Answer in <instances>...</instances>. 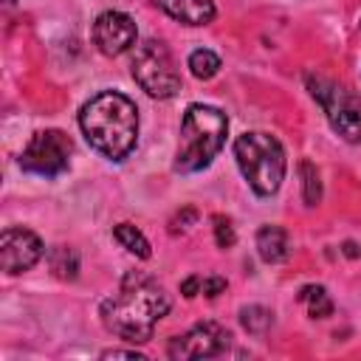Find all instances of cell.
Masks as SVG:
<instances>
[{
	"label": "cell",
	"mask_w": 361,
	"mask_h": 361,
	"mask_svg": "<svg viewBox=\"0 0 361 361\" xmlns=\"http://www.w3.org/2000/svg\"><path fill=\"white\" fill-rule=\"evenodd\" d=\"M234 158L257 195H274L285 178V149L271 133H243L234 141Z\"/></svg>",
	"instance_id": "cell-4"
},
{
	"label": "cell",
	"mask_w": 361,
	"mask_h": 361,
	"mask_svg": "<svg viewBox=\"0 0 361 361\" xmlns=\"http://www.w3.org/2000/svg\"><path fill=\"white\" fill-rule=\"evenodd\" d=\"M3 3H6V6H11V3H14V0H3Z\"/></svg>",
	"instance_id": "cell-24"
},
{
	"label": "cell",
	"mask_w": 361,
	"mask_h": 361,
	"mask_svg": "<svg viewBox=\"0 0 361 361\" xmlns=\"http://www.w3.org/2000/svg\"><path fill=\"white\" fill-rule=\"evenodd\" d=\"M223 290H226V279H220V276H209V279H203L200 293H206V296H217V293H223Z\"/></svg>",
	"instance_id": "cell-20"
},
{
	"label": "cell",
	"mask_w": 361,
	"mask_h": 361,
	"mask_svg": "<svg viewBox=\"0 0 361 361\" xmlns=\"http://www.w3.org/2000/svg\"><path fill=\"white\" fill-rule=\"evenodd\" d=\"M344 254H347V257H355V254H358V251H355V243H344Z\"/></svg>",
	"instance_id": "cell-23"
},
{
	"label": "cell",
	"mask_w": 361,
	"mask_h": 361,
	"mask_svg": "<svg viewBox=\"0 0 361 361\" xmlns=\"http://www.w3.org/2000/svg\"><path fill=\"white\" fill-rule=\"evenodd\" d=\"M102 358H135V361H138V358H144V355L135 353V350H104Z\"/></svg>",
	"instance_id": "cell-22"
},
{
	"label": "cell",
	"mask_w": 361,
	"mask_h": 361,
	"mask_svg": "<svg viewBox=\"0 0 361 361\" xmlns=\"http://www.w3.org/2000/svg\"><path fill=\"white\" fill-rule=\"evenodd\" d=\"M228 118L217 107L209 104H189L180 124V144L175 155L178 172H197L212 164V158L226 144Z\"/></svg>",
	"instance_id": "cell-3"
},
{
	"label": "cell",
	"mask_w": 361,
	"mask_h": 361,
	"mask_svg": "<svg viewBox=\"0 0 361 361\" xmlns=\"http://www.w3.org/2000/svg\"><path fill=\"white\" fill-rule=\"evenodd\" d=\"M299 175H302V197L307 206H316L322 200V180H319V169L310 161L299 164Z\"/></svg>",
	"instance_id": "cell-17"
},
{
	"label": "cell",
	"mask_w": 361,
	"mask_h": 361,
	"mask_svg": "<svg viewBox=\"0 0 361 361\" xmlns=\"http://www.w3.org/2000/svg\"><path fill=\"white\" fill-rule=\"evenodd\" d=\"M79 127L96 152L110 161H121L138 141V110L124 93L104 90L82 104Z\"/></svg>",
	"instance_id": "cell-2"
},
{
	"label": "cell",
	"mask_w": 361,
	"mask_h": 361,
	"mask_svg": "<svg viewBox=\"0 0 361 361\" xmlns=\"http://www.w3.org/2000/svg\"><path fill=\"white\" fill-rule=\"evenodd\" d=\"M152 3L183 25H206L214 20L212 0H152Z\"/></svg>",
	"instance_id": "cell-11"
},
{
	"label": "cell",
	"mask_w": 361,
	"mask_h": 361,
	"mask_svg": "<svg viewBox=\"0 0 361 361\" xmlns=\"http://www.w3.org/2000/svg\"><path fill=\"white\" fill-rule=\"evenodd\" d=\"M231 341V333L217 324V322H200L195 324L189 333L178 336L169 341L166 355L175 361H186V358H212L220 355Z\"/></svg>",
	"instance_id": "cell-8"
},
{
	"label": "cell",
	"mask_w": 361,
	"mask_h": 361,
	"mask_svg": "<svg viewBox=\"0 0 361 361\" xmlns=\"http://www.w3.org/2000/svg\"><path fill=\"white\" fill-rule=\"evenodd\" d=\"M71 152H73V144L62 130H42V133L31 135V141L25 144V149L20 155V166L25 172L54 178L68 169Z\"/></svg>",
	"instance_id": "cell-7"
},
{
	"label": "cell",
	"mask_w": 361,
	"mask_h": 361,
	"mask_svg": "<svg viewBox=\"0 0 361 361\" xmlns=\"http://www.w3.org/2000/svg\"><path fill=\"white\" fill-rule=\"evenodd\" d=\"M358 31H361V25H358Z\"/></svg>",
	"instance_id": "cell-25"
},
{
	"label": "cell",
	"mask_w": 361,
	"mask_h": 361,
	"mask_svg": "<svg viewBox=\"0 0 361 361\" xmlns=\"http://www.w3.org/2000/svg\"><path fill=\"white\" fill-rule=\"evenodd\" d=\"M240 322H243V327H245L248 333L259 336V333H265V330L271 327L274 316H271V310H265V307H259V305H248V307L240 310Z\"/></svg>",
	"instance_id": "cell-18"
},
{
	"label": "cell",
	"mask_w": 361,
	"mask_h": 361,
	"mask_svg": "<svg viewBox=\"0 0 361 361\" xmlns=\"http://www.w3.org/2000/svg\"><path fill=\"white\" fill-rule=\"evenodd\" d=\"M113 237L130 251V254H135L138 259H147L152 251H149V243H147V237L135 228V226H130V223H118L116 228H113Z\"/></svg>",
	"instance_id": "cell-14"
},
{
	"label": "cell",
	"mask_w": 361,
	"mask_h": 361,
	"mask_svg": "<svg viewBox=\"0 0 361 361\" xmlns=\"http://www.w3.org/2000/svg\"><path fill=\"white\" fill-rule=\"evenodd\" d=\"M299 302L307 307V316L313 319H327L333 313V302L322 285H305L299 290Z\"/></svg>",
	"instance_id": "cell-13"
},
{
	"label": "cell",
	"mask_w": 361,
	"mask_h": 361,
	"mask_svg": "<svg viewBox=\"0 0 361 361\" xmlns=\"http://www.w3.org/2000/svg\"><path fill=\"white\" fill-rule=\"evenodd\" d=\"M203 288V279L200 276H189V279H183L180 282V293L186 296V299H192V296H197V290Z\"/></svg>",
	"instance_id": "cell-21"
},
{
	"label": "cell",
	"mask_w": 361,
	"mask_h": 361,
	"mask_svg": "<svg viewBox=\"0 0 361 361\" xmlns=\"http://www.w3.org/2000/svg\"><path fill=\"white\" fill-rule=\"evenodd\" d=\"M135 23L124 11H102L93 23V42L104 56H118L130 45H135Z\"/></svg>",
	"instance_id": "cell-9"
},
{
	"label": "cell",
	"mask_w": 361,
	"mask_h": 361,
	"mask_svg": "<svg viewBox=\"0 0 361 361\" xmlns=\"http://www.w3.org/2000/svg\"><path fill=\"white\" fill-rule=\"evenodd\" d=\"M310 96L322 104L327 113L330 127L350 144L361 141V102L338 82H330L324 76H307Z\"/></svg>",
	"instance_id": "cell-6"
},
{
	"label": "cell",
	"mask_w": 361,
	"mask_h": 361,
	"mask_svg": "<svg viewBox=\"0 0 361 361\" xmlns=\"http://www.w3.org/2000/svg\"><path fill=\"white\" fill-rule=\"evenodd\" d=\"M133 79L155 99H169L180 90V73L169 48L161 39H144L133 54Z\"/></svg>",
	"instance_id": "cell-5"
},
{
	"label": "cell",
	"mask_w": 361,
	"mask_h": 361,
	"mask_svg": "<svg viewBox=\"0 0 361 361\" xmlns=\"http://www.w3.org/2000/svg\"><path fill=\"white\" fill-rule=\"evenodd\" d=\"M212 223H214V240H217V245H220V248H231V245H234V228H231V220L223 217V214H214Z\"/></svg>",
	"instance_id": "cell-19"
},
{
	"label": "cell",
	"mask_w": 361,
	"mask_h": 361,
	"mask_svg": "<svg viewBox=\"0 0 361 361\" xmlns=\"http://www.w3.org/2000/svg\"><path fill=\"white\" fill-rule=\"evenodd\" d=\"M189 68L197 79H212L220 71V56L212 54L209 48H197V51L189 54Z\"/></svg>",
	"instance_id": "cell-16"
},
{
	"label": "cell",
	"mask_w": 361,
	"mask_h": 361,
	"mask_svg": "<svg viewBox=\"0 0 361 361\" xmlns=\"http://www.w3.org/2000/svg\"><path fill=\"white\" fill-rule=\"evenodd\" d=\"M51 271L59 276V279H76L79 274V257L73 248H65V245H56L51 251Z\"/></svg>",
	"instance_id": "cell-15"
},
{
	"label": "cell",
	"mask_w": 361,
	"mask_h": 361,
	"mask_svg": "<svg viewBox=\"0 0 361 361\" xmlns=\"http://www.w3.org/2000/svg\"><path fill=\"white\" fill-rule=\"evenodd\" d=\"M166 290L144 274H130L121 282V290L102 302V322L110 333L124 341L144 344L152 338L155 324L169 313Z\"/></svg>",
	"instance_id": "cell-1"
},
{
	"label": "cell",
	"mask_w": 361,
	"mask_h": 361,
	"mask_svg": "<svg viewBox=\"0 0 361 361\" xmlns=\"http://www.w3.org/2000/svg\"><path fill=\"white\" fill-rule=\"evenodd\" d=\"M42 257V240L28 228H6L0 237V259L6 274H23Z\"/></svg>",
	"instance_id": "cell-10"
},
{
	"label": "cell",
	"mask_w": 361,
	"mask_h": 361,
	"mask_svg": "<svg viewBox=\"0 0 361 361\" xmlns=\"http://www.w3.org/2000/svg\"><path fill=\"white\" fill-rule=\"evenodd\" d=\"M288 248V231L282 226H262L257 231V254L262 262H282Z\"/></svg>",
	"instance_id": "cell-12"
}]
</instances>
